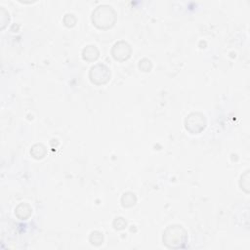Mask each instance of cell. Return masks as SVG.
I'll return each mask as SVG.
<instances>
[{
  "instance_id": "1",
  "label": "cell",
  "mask_w": 250,
  "mask_h": 250,
  "mask_svg": "<svg viewBox=\"0 0 250 250\" xmlns=\"http://www.w3.org/2000/svg\"><path fill=\"white\" fill-rule=\"evenodd\" d=\"M187 240L186 231L181 226H171L169 227L163 235L164 243L170 248L182 247Z\"/></svg>"
}]
</instances>
